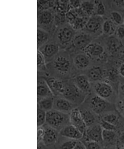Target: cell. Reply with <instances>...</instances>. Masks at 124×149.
<instances>
[{"mask_svg":"<svg viewBox=\"0 0 124 149\" xmlns=\"http://www.w3.org/2000/svg\"><path fill=\"white\" fill-rule=\"evenodd\" d=\"M50 76L62 80L72 79L76 76L72 54L66 50H61L53 59L46 64Z\"/></svg>","mask_w":124,"mask_h":149,"instance_id":"obj_1","label":"cell"},{"mask_svg":"<svg viewBox=\"0 0 124 149\" xmlns=\"http://www.w3.org/2000/svg\"><path fill=\"white\" fill-rule=\"evenodd\" d=\"M76 31L67 22L56 27L51 37L58 43L60 50H65L71 44Z\"/></svg>","mask_w":124,"mask_h":149,"instance_id":"obj_2","label":"cell"},{"mask_svg":"<svg viewBox=\"0 0 124 149\" xmlns=\"http://www.w3.org/2000/svg\"><path fill=\"white\" fill-rule=\"evenodd\" d=\"M69 114L52 109L47 112L46 124L60 132L70 124Z\"/></svg>","mask_w":124,"mask_h":149,"instance_id":"obj_3","label":"cell"},{"mask_svg":"<svg viewBox=\"0 0 124 149\" xmlns=\"http://www.w3.org/2000/svg\"><path fill=\"white\" fill-rule=\"evenodd\" d=\"M85 94L75 86L72 79L65 80L64 90L62 96L77 106L83 102Z\"/></svg>","mask_w":124,"mask_h":149,"instance_id":"obj_4","label":"cell"},{"mask_svg":"<svg viewBox=\"0 0 124 149\" xmlns=\"http://www.w3.org/2000/svg\"><path fill=\"white\" fill-rule=\"evenodd\" d=\"M37 27L50 33L52 35L55 31L54 11L53 8L37 12Z\"/></svg>","mask_w":124,"mask_h":149,"instance_id":"obj_5","label":"cell"},{"mask_svg":"<svg viewBox=\"0 0 124 149\" xmlns=\"http://www.w3.org/2000/svg\"><path fill=\"white\" fill-rule=\"evenodd\" d=\"M92 38L90 34L82 30L76 31L70 45L65 50L72 54L83 51L86 46L91 43Z\"/></svg>","mask_w":124,"mask_h":149,"instance_id":"obj_6","label":"cell"},{"mask_svg":"<svg viewBox=\"0 0 124 149\" xmlns=\"http://www.w3.org/2000/svg\"><path fill=\"white\" fill-rule=\"evenodd\" d=\"M38 50L43 55L47 64L52 60L59 52L60 49L58 43L51 36L48 41L38 49Z\"/></svg>","mask_w":124,"mask_h":149,"instance_id":"obj_7","label":"cell"},{"mask_svg":"<svg viewBox=\"0 0 124 149\" xmlns=\"http://www.w3.org/2000/svg\"><path fill=\"white\" fill-rule=\"evenodd\" d=\"M43 126L45 129V134L42 141L47 147L54 149L59 137V132L46 123Z\"/></svg>","mask_w":124,"mask_h":149,"instance_id":"obj_8","label":"cell"},{"mask_svg":"<svg viewBox=\"0 0 124 149\" xmlns=\"http://www.w3.org/2000/svg\"><path fill=\"white\" fill-rule=\"evenodd\" d=\"M102 129L100 125H96L87 127L83 135L84 141L98 142L102 141Z\"/></svg>","mask_w":124,"mask_h":149,"instance_id":"obj_9","label":"cell"},{"mask_svg":"<svg viewBox=\"0 0 124 149\" xmlns=\"http://www.w3.org/2000/svg\"><path fill=\"white\" fill-rule=\"evenodd\" d=\"M44 78L54 97L62 96L64 90L65 80L51 76Z\"/></svg>","mask_w":124,"mask_h":149,"instance_id":"obj_10","label":"cell"},{"mask_svg":"<svg viewBox=\"0 0 124 149\" xmlns=\"http://www.w3.org/2000/svg\"><path fill=\"white\" fill-rule=\"evenodd\" d=\"M73 66L75 70H83L88 67L90 63L89 57L83 51L72 54Z\"/></svg>","mask_w":124,"mask_h":149,"instance_id":"obj_11","label":"cell"},{"mask_svg":"<svg viewBox=\"0 0 124 149\" xmlns=\"http://www.w3.org/2000/svg\"><path fill=\"white\" fill-rule=\"evenodd\" d=\"M76 108L77 106L62 96L54 97L53 109L70 114L72 110Z\"/></svg>","mask_w":124,"mask_h":149,"instance_id":"obj_12","label":"cell"},{"mask_svg":"<svg viewBox=\"0 0 124 149\" xmlns=\"http://www.w3.org/2000/svg\"><path fill=\"white\" fill-rule=\"evenodd\" d=\"M69 120L70 124L78 129L83 134H84L87 127L82 119L79 109H74L69 114Z\"/></svg>","mask_w":124,"mask_h":149,"instance_id":"obj_13","label":"cell"},{"mask_svg":"<svg viewBox=\"0 0 124 149\" xmlns=\"http://www.w3.org/2000/svg\"><path fill=\"white\" fill-rule=\"evenodd\" d=\"M54 96L45 78L38 77L37 102L47 97Z\"/></svg>","mask_w":124,"mask_h":149,"instance_id":"obj_14","label":"cell"},{"mask_svg":"<svg viewBox=\"0 0 124 149\" xmlns=\"http://www.w3.org/2000/svg\"><path fill=\"white\" fill-rule=\"evenodd\" d=\"M60 135L63 136L76 140H80L83 137V134L72 125L70 124L60 131Z\"/></svg>","mask_w":124,"mask_h":149,"instance_id":"obj_15","label":"cell"},{"mask_svg":"<svg viewBox=\"0 0 124 149\" xmlns=\"http://www.w3.org/2000/svg\"><path fill=\"white\" fill-rule=\"evenodd\" d=\"M72 79L75 86L83 92L87 93L90 90V80L88 76L83 74H78Z\"/></svg>","mask_w":124,"mask_h":149,"instance_id":"obj_16","label":"cell"},{"mask_svg":"<svg viewBox=\"0 0 124 149\" xmlns=\"http://www.w3.org/2000/svg\"><path fill=\"white\" fill-rule=\"evenodd\" d=\"M102 19L99 16H94L89 18L85 27L82 30L85 32L95 33L100 28Z\"/></svg>","mask_w":124,"mask_h":149,"instance_id":"obj_17","label":"cell"},{"mask_svg":"<svg viewBox=\"0 0 124 149\" xmlns=\"http://www.w3.org/2000/svg\"><path fill=\"white\" fill-rule=\"evenodd\" d=\"M97 95L106 99L109 97L113 93V89L109 84L106 82H98L94 87Z\"/></svg>","mask_w":124,"mask_h":149,"instance_id":"obj_18","label":"cell"},{"mask_svg":"<svg viewBox=\"0 0 124 149\" xmlns=\"http://www.w3.org/2000/svg\"><path fill=\"white\" fill-rule=\"evenodd\" d=\"M91 106L93 111L95 113L99 114L103 112L106 109L107 103L104 99L97 95L92 98Z\"/></svg>","mask_w":124,"mask_h":149,"instance_id":"obj_19","label":"cell"},{"mask_svg":"<svg viewBox=\"0 0 124 149\" xmlns=\"http://www.w3.org/2000/svg\"><path fill=\"white\" fill-rule=\"evenodd\" d=\"M37 74L38 77L45 78L50 76L45 58L41 52L37 53Z\"/></svg>","mask_w":124,"mask_h":149,"instance_id":"obj_20","label":"cell"},{"mask_svg":"<svg viewBox=\"0 0 124 149\" xmlns=\"http://www.w3.org/2000/svg\"><path fill=\"white\" fill-rule=\"evenodd\" d=\"M78 141L65 137L60 135L54 145V149H73Z\"/></svg>","mask_w":124,"mask_h":149,"instance_id":"obj_21","label":"cell"},{"mask_svg":"<svg viewBox=\"0 0 124 149\" xmlns=\"http://www.w3.org/2000/svg\"><path fill=\"white\" fill-rule=\"evenodd\" d=\"M104 51L103 47L98 43L93 42L90 43L83 51L89 57L101 56Z\"/></svg>","mask_w":124,"mask_h":149,"instance_id":"obj_22","label":"cell"},{"mask_svg":"<svg viewBox=\"0 0 124 149\" xmlns=\"http://www.w3.org/2000/svg\"><path fill=\"white\" fill-rule=\"evenodd\" d=\"M54 97L51 96L43 98L38 102L37 107L47 112L53 109Z\"/></svg>","mask_w":124,"mask_h":149,"instance_id":"obj_23","label":"cell"},{"mask_svg":"<svg viewBox=\"0 0 124 149\" xmlns=\"http://www.w3.org/2000/svg\"><path fill=\"white\" fill-rule=\"evenodd\" d=\"M88 77L90 80L98 81L103 78V72L100 67L94 66L89 70Z\"/></svg>","mask_w":124,"mask_h":149,"instance_id":"obj_24","label":"cell"},{"mask_svg":"<svg viewBox=\"0 0 124 149\" xmlns=\"http://www.w3.org/2000/svg\"><path fill=\"white\" fill-rule=\"evenodd\" d=\"M83 119L87 127L93 126L95 119L94 114L90 110L84 109H79Z\"/></svg>","mask_w":124,"mask_h":149,"instance_id":"obj_25","label":"cell"},{"mask_svg":"<svg viewBox=\"0 0 124 149\" xmlns=\"http://www.w3.org/2000/svg\"><path fill=\"white\" fill-rule=\"evenodd\" d=\"M51 35L46 31L37 28V49H39L50 39Z\"/></svg>","mask_w":124,"mask_h":149,"instance_id":"obj_26","label":"cell"},{"mask_svg":"<svg viewBox=\"0 0 124 149\" xmlns=\"http://www.w3.org/2000/svg\"><path fill=\"white\" fill-rule=\"evenodd\" d=\"M122 44L121 39L112 36H110L107 42V46L109 50L111 52H114L122 47Z\"/></svg>","mask_w":124,"mask_h":149,"instance_id":"obj_27","label":"cell"},{"mask_svg":"<svg viewBox=\"0 0 124 149\" xmlns=\"http://www.w3.org/2000/svg\"><path fill=\"white\" fill-rule=\"evenodd\" d=\"M53 9L54 12L66 14L70 10L69 1H55V3Z\"/></svg>","mask_w":124,"mask_h":149,"instance_id":"obj_28","label":"cell"},{"mask_svg":"<svg viewBox=\"0 0 124 149\" xmlns=\"http://www.w3.org/2000/svg\"><path fill=\"white\" fill-rule=\"evenodd\" d=\"M115 25L112 21H105L102 25V30L104 34L109 36H112L115 32Z\"/></svg>","mask_w":124,"mask_h":149,"instance_id":"obj_29","label":"cell"},{"mask_svg":"<svg viewBox=\"0 0 124 149\" xmlns=\"http://www.w3.org/2000/svg\"><path fill=\"white\" fill-rule=\"evenodd\" d=\"M95 3L91 1H82L81 8L88 16L93 14L95 9Z\"/></svg>","mask_w":124,"mask_h":149,"instance_id":"obj_30","label":"cell"},{"mask_svg":"<svg viewBox=\"0 0 124 149\" xmlns=\"http://www.w3.org/2000/svg\"><path fill=\"white\" fill-rule=\"evenodd\" d=\"M54 22L56 27L66 23V14L60 12H54Z\"/></svg>","mask_w":124,"mask_h":149,"instance_id":"obj_31","label":"cell"},{"mask_svg":"<svg viewBox=\"0 0 124 149\" xmlns=\"http://www.w3.org/2000/svg\"><path fill=\"white\" fill-rule=\"evenodd\" d=\"M47 112L37 107V127H41L46 123Z\"/></svg>","mask_w":124,"mask_h":149,"instance_id":"obj_32","label":"cell"},{"mask_svg":"<svg viewBox=\"0 0 124 149\" xmlns=\"http://www.w3.org/2000/svg\"><path fill=\"white\" fill-rule=\"evenodd\" d=\"M55 1H38V10H47L53 8Z\"/></svg>","mask_w":124,"mask_h":149,"instance_id":"obj_33","label":"cell"},{"mask_svg":"<svg viewBox=\"0 0 124 149\" xmlns=\"http://www.w3.org/2000/svg\"><path fill=\"white\" fill-rule=\"evenodd\" d=\"M116 135V132L114 130H103L102 132V141L110 142L114 139Z\"/></svg>","mask_w":124,"mask_h":149,"instance_id":"obj_34","label":"cell"},{"mask_svg":"<svg viewBox=\"0 0 124 149\" xmlns=\"http://www.w3.org/2000/svg\"><path fill=\"white\" fill-rule=\"evenodd\" d=\"M112 22L115 25H120L123 23V20L121 15L117 11L111 12L110 14Z\"/></svg>","mask_w":124,"mask_h":149,"instance_id":"obj_35","label":"cell"},{"mask_svg":"<svg viewBox=\"0 0 124 149\" xmlns=\"http://www.w3.org/2000/svg\"><path fill=\"white\" fill-rule=\"evenodd\" d=\"M102 119L109 123L116 126L118 123V117L116 115L114 114H109L104 116Z\"/></svg>","mask_w":124,"mask_h":149,"instance_id":"obj_36","label":"cell"},{"mask_svg":"<svg viewBox=\"0 0 124 149\" xmlns=\"http://www.w3.org/2000/svg\"><path fill=\"white\" fill-rule=\"evenodd\" d=\"M100 125L103 130H114V131L116 130L115 125L106 122L102 119L101 120Z\"/></svg>","mask_w":124,"mask_h":149,"instance_id":"obj_37","label":"cell"},{"mask_svg":"<svg viewBox=\"0 0 124 149\" xmlns=\"http://www.w3.org/2000/svg\"><path fill=\"white\" fill-rule=\"evenodd\" d=\"M84 144L86 149H101L98 142L93 141H82Z\"/></svg>","mask_w":124,"mask_h":149,"instance_id":"obj_38","label":"cell"},{"mask_svg":"<svg viewBox=\"0 0 124 149\" xmlns=\"http://www.w3.org/2000/svg\"><path fill=\"white\" fill-rule=\"evenodd\" d=\"M97 15L101 17L105 13V7L104 4L101 1H98L97 6Z\"/></svg>","mask_w":124,"mask_h":149,"instance_id":"obj_39","label":"cell"},{"mask_svg":"<svg viewBox=\"0 0 124 149\" xmlns=\"http://www.w3.org/2000/svg\"><path fill=\"white\" fill-rule=\"evenodd\" d=\"M45 134V129L43 126L38 127L37 129V143L42 141Z\"/></svg>","mask_w":124,"mask_h":149,"instance_id":"obj_40","label":"cell"},{"mask_svg":"<svg viewBox=\"0 0 124 149\" xmlns=\"http://www.w3.org/2000/svg\"><path fill=\"white\" fill-rule=\"evenodd\" d=\"M116 35L117 38L120 39L124 38V27L123 26H118L116 31Z\"/></svg>","mask_w":124,"mask_h":149,"instance_id":"obj_41","label":"cell"},{"mask_svg":"<svg viewBox=\"0 0 124 149\" xmlns=\"http://www.w3.org/2000/svg\"><path fill=\"white\" fill-rule=\"evenodd\" d=\"M70 9L77 8L80 7L82 1H69Z\"/></svg>","mask_w":124,"mask_h":149,"instance_id":"obj_42","label":"cell"},{"mask_svg":"<svg viewBox=\"0 0 124 149\" xmlns=\"http://www.w3.org/2000/svg\"><path fill=\"white\" fill-rule=\"evenodd\" d=\"M73 149H86V148L84 144L81 141L78 140Z\"/></svg>","mask_w":124,"mask_h":149,"instance_id":"obj_43","label":"cell"},{"mask_svg":"<svg viewBox=\"0 0 124 149\" xmlns=\"http://www.w3.org/2000/svg\"><path fill=\"white\" fill-rule=\"evenodd\" d=\"M37 149H54L52 148H51L47 147L45 146L42 141L40 142L39 143H37Z\"/></svg>","mask_w":124,"mask_h":149,"instance_id":"obj_44","label":"cell"},{"mask_svg":"<svg viewBox=\"0 0 124 149\" xmlns=\"http://www.w3.org/2000/svg\"><path fill=\"white\" fill-rule=\"evenodd\" d=\"M114 3L118 6L124 7V0H119L114 1Z\"/></svg>","mask_w":124,"mask_h":149,"instance_id":"obj_45","label":"cell"},{"mask_svg":"<svg viewBox=\"0 0 124 149\" xmlns=\"http://www.w3.org/2000/svg\"><path fill=\"white\" fill-rule=\"evenodd\" d=\"M119 74L124 78V63L121 65L119 70Z\"/></svg>","mask_w":124,"mask_h":149,"instance_id":"obj_46","label":"cell"},{"mask_svg":"<svg viewBox=\"0 0 124 149\" xmlns=\"http://www.w3.org/2000/svg\"><path fill=\"white\" fill-rule=\"evenodd\" d=\"M119 141L122 144L124 145V132H123L120 135Z\"/></svg>","mask_w":124,"mask_h":149,"instance_id":"obj_47","label":"cell"},{"mask_svg":"<svg viewBox=\"0 0 124 149\" xmlns=\"http://www.w3.org/2000/svg\"><path fill=\"white\" fill-rule=\"evenodd\" d=\"M117 149H121V148H120L119 146H118H118H117Z\"/></svg>","mask_w":124,"mask_h":149,"instance_id":"obj_48","label":"cell"},{"mask_svg":"<svg viewBox=\"0 0 124 149\" xmlns=\"http://www.w3.org/2000/svg\"><path fill=\"white\" fill-rule=\"evenodd\" d=\"M123 106L124 107V99H123Z\"/></svg>","mask_w":124,"mask_h":149,"instance_id":"obj_49","label":"cell"},{"mask_svg":"<svg viewBox=\"0 0 124 149\" xmlns=\"http://www.w3.org/2000/svg\"><path fill=\"white\" fill-rule=\"evenodd\" d=\"M121 149H124V147H123L121 148Z\"/></svg>","mask_w":124,"mask_h":149,"instance_id":"obj_50","label":"cell"},{"mask_svg":"<svg viewBox=\"0 0 124 149\" xmlns=\"http://www.w3.org/2000/svg\"><path fill=\"white\" fill-rule=\"evenodd\" d=\"M123 24L124 25V19L123 20Z\"/></svg>","mask_w":124,"mask_h":149,"instance_id":"obj_51","label":"cell"}]
</instances>
